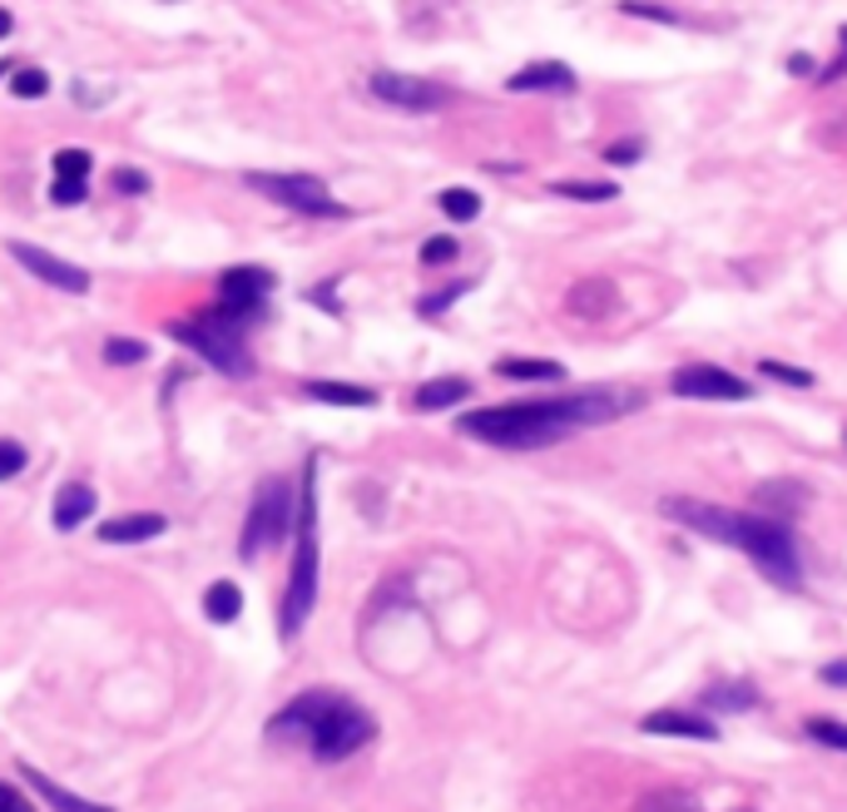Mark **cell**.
<instances>
[{
    "label": "cell",
    "instance_id": "6da1fadb",
    "mask_svg": "<svg viewBox=\"0 0 847 812\" xmlns=\"http://www.w3.org/2000/svg\"><path fill=\"white\" fill-rule=\"evenodd\" d=\"M644 397L634 387H580L565 397H540V402H506L486 406V412H466L461 432L476 441L496 446V451H545V446L580 436L590 426H605L630 416Z\"/></svg>",
    "mask_w": 847,
    "mask_h": 812
},
{
    "label": "cell",
    "instance_id": "7a4b0ae2",
    "mask_svg": "<svg viewBox=\"0 0 847 812\" xmlns=\"http://www.w3.org/2000/svg\"><path fill=\"white\" fill-rule=\"evenodd\" d=\"M660 510L670 520H680L684 530H698L704 540L744 550L764 570V580L783 585V590H798L803 585L798 540H793V530L783 520L754 516V510H724V506H708V500H694V496H664Z\"/></svg>",
    "mask_w": 847,
    "mask_h": 812
},
{
    "label": "cell",
    "instance_id": "3957f363",
    "mask_svg": "<svg viewBox=\"0 0 847 812\" xmlns=\"http://www.w3.org/2000/svg\"><path fill=\"white\" fill-rule=\"evenodd\" d=\"M313 609H317V461H303L298 520H293V575L278 605V635L298 639Z\"/></svg>",
    "mask_w": 847,
    "mask_h": 812
},
{
    "label": "cell",
    "instance_id": "277c9868",
    "mask_svg": "<svg viewBox=\"0 0 847 812\" xmlns=\"http://www.w3.org/2000/svg\"><path fill=\"white\" fill-rule=\"evenodd\" d=\"M169 337L184 342V347H194L208 367L224 372V377H233V382H248L253 372H258L248 342H243V327L228 323L218 307H204L198 317H178V323H169Z\"/></svg>",
    "mask_w": 847,
    "mask_h": 812
},
{
    "label": "cell",
    "instance_id": "5b68a950",
    "mask_svg": "<svg viewBox=\"0 0 847 812\" xmlns=\"http://www.w3.org/2000/svg\"><path fill=\"white\" fill-rule=\"evenodd\" d=\"M293 520H298V490H293L283 476H263L258 490H253L248 520H243L238 555H243V560H258L273 540L293 536Z\"/></svg>",
    "mask_w": 847,
    "mask_h": 812
},
{
    "label": "cell",
    "instance_id": "8992f818",
    "mask_svg": "<svg viewBox=\"0 0 847 812\" xmlns=\"http://www.w3.org/2000/svg\"><path fill=\"white\" fill-rule=\"evenodd\" d=\"M377 739V719L367 709H357L353 699H343L337 693L333 703H327V713L317 719L313 739H308V753L317 758V763H343V758H353L357 748H367Z\"/></svg>",
    "mask_w": 847,
    "mask_h": 812
},
{
    "label": "cell",
    "instance_id": "52a82bcc",
    "mask_svg": "<svg viewBox=\"0 0 847 812\" xmlns=\"http://www.w3.org/2000/svg\"><path fill=\"white\" fill-rule=\"evenodd\" d=\"M243 184L253 194L283 203V209L303 213V219H347V203H337L333 189L317 174H263V169H253V174H243Z\"/></svg>",
    "mask_w": 847,
    "mask_h": 812
},
{
    "label": "cell",
    "instance_id": "ba28073f",
    "mask_svg": "<svg viewBox=\"0 0 847 812\" xmlns=\"http://www.w3.org/2000/svg\"><path fill=\"white\" fill-rule=\"evenodd\" d=\"M268 293H273V273L243 263V268H228L218 277V303L214 307L228 317V323H238L243 333H248V327L268 313Z\"/></svg>",
    "mask_w": 847,
    "mask_h": 812
},
{
    "label": "cell",
    "instance_id": "9c48e42d",
    "mask_svg": "<svg viewBox=\"0 0 847 812\" xmlns=\"http://www.w3.org/2000/svg\"><path fill=\"white\" fill-rule=\"evenodd\" d=\"M367 90H373L387 110H401V114H437L441 104L451 100L447 84L421 80V74H401V70H373L367 74Z\"/></svg>",
    "mask_w": 847,
    "mask_h": 812
},
{
    "label": "cell",
    "instance_id": "30bf717a",
    "mask_svg": "<svg viewBox=\"0 0 847 812\" xmlns=\"http://www.w3.org/2000/svg\"><path fill=\"white\" fill-rule=\"evenodd\" d=\"M670 392L684 402H748L754 397V387H748L744 377L714 367V362H690V367H680L670 377Z\"/></svg>",
    "mask_w": 847,
    "mask_h": 812
},
{
    "label": "cell",
    "instance_id": "8fae6325",
    "mask_svg": "<svg viewBox=\"0 0 847 812\" xmlns=\"http://www.w3.org/2000/svg\"><path fill=\"white\" fill-rule=\"evenodd\" d=\"M333 699H337L333 689H308V693H298V699L283 703V709L268 719V739H273V743H308L313 729H317V719L327 713V703H333Z\"/></svg>",
    "mask_w": 847,
    "mask_h": 812
},
{
    "label": "cell",
    "instance_id": "7c38bea8",
    "mask_svg": "<svg viewBox=\"0 0 847 812\" xmlns=\"http://www.w3.org/2000/svg\"><path fill=\"white\" fill-rule=\"evenodd\" d=\"M10 258L20 263L30 277H40V283H50L55 293H90V273L80 268V263H65V258H55V253H45V248H35V243H10Z\"/></svg>",
    "mask_w": 847,
    "mask_h": 812
},
{
    "label": "cell",
    "instance_id": "4fadbf2b",
    "mask_svg": "<svg viewBox=\"0 0 847 812\" xmlns=\"http://www.w3.org/2000/svg\"><path fill=\"white\" fill-rule=\"evenodd\" d=\"M644 733H660V739H698V743H718L714 719L704 713H684V709H654L640 719Z\"/></svg>",
    "mask_w": 847,
    "mask_h": 812
},
{
    "label": "cell",
    "instance_id": "5bb4252c",
    "mask_svg": "<svg viewBox=\"0 0 847 812\" xmlns=\"http://www.w3.org/2000/svg\"><path fill=\"white\" fill-rule=\"evenodd\" d=\"M506 90L511 94H540V90H555V94H570V90H580V80H575V70L565 65V60H535V65H525V70H516L511 80H506Z\"/></svg>",
    "mask_w": 847,
    "mask_h": 812
},
{
    "label": "cell",
    "instance_id": "9a60e30c",
    "mask_svg": "<svg viewBox=\"0 0 847 812\" xmlns=\"http://www.w3.org/2000/svg\"><path fill=\"white\" fill-rule=\"evenodd\" d=\"M565 307L575 317H585V323H600V317H610L620 307V287L610 283V277H585V283L570 287Z\"/></svg>",
    "mask_w": 847,
    "mask_h": 812
},
{
    "label": "cell",
    "instance_id": "2e32d148",
    "mask_svg": "<svg viewBox=\"0 0 847 812\" xmlns=\"http://www.w3.org/2000/svg\"><path fill=\"white\" fill-rule=\"evenodd\" d=\"M754 500H758V510H764L768 520H798L803 516V506H808V496H803V486L798 480H764V486L754 490Z\"/></svg>",
    "mask_w": 847,
    "mask_h": 812
},
{
    "label": "cell",
    "instance_id": "e0dca14e",
    "mask_svg": "<svg viewBox=\"0 0 847 812\" xmlns=\"http://www.w3.org/2000/svg\"><path fill=\"white\" fill-rule=\"evenodd\" d=\"M164 530H169L164 516H154V510H134V516L104 520V526H100V540H104V545H140V540L164 536Z\"/></svg>",
    "mask_w": 847,
    "mask_h": 812
},
{
    "label": "cell",
    "instance_id": "ac0fdd59",
    "mask_svg": "<svg viewBox=\"0 0 847 812\" xmlns=\"http://www.w3.org/2000/svg\"><path fill=\"white\" fill-rule=\"evenodd\" d=\"M90 516H94V490L84 480H70V486L55 490V510H50L55 530H80Z\"/></svg>",
    "mask_w": 847,
    "mask_h": 812
},
{
    "label": "cell",
    "instance_id": "d6986e66",
    "mask_svg": "<svg viewBox=\"0 0 847 812\" xmlns=\"http://www.w3.org/2000/svg\"><path fill=\"white\" fill-rule=\"evenodd\" d=\"M466 397H471V382L466 377H431L411 392V406H417V412H451V406H461Z\"/></svg>",
    "mask_w": 847,
    "mask_h": 812
},
{
    "label": "cell",
    "instance_id": "ffe728a7",
    "mask_svg": "<svg viewBox=\"0 0 847 812\" xmlns=\"http://www.w3.org/2000/svg\"><path fill=\"white\" fill-rule=\"evenodd\" d=\"M25 783L35 788L40 798H45L55 812H114V808H104V803H90V798H75V793H65V788L55 783V778H45L40 768H25Z\"/></svg>",
    "mask_w": 847,
    "mask_h": 812
},
{
    "label": "cell",
    "instance_id": "44dd1931",
    "mask_svg": "<svg viewBox=\"0 0 847 812\" xmlns=\"http://www.w3.org/2000/svg\"><path fill=\"white\" fill-rule=\"evenodd\" d=\"M496 377L506 382H560L565 367L555 357H501L496 362Z\"/></svg>",
    "mask_w": 847,
    "mask_h": 812
},
{
    "label": "cell",
    "instance_id": "7402d4cb",
    "mask_svg": "<svg viewBox=\"0 0 847 812\" xmlns=\"http://www.w3.org/2000/svg\"><path fill=\"white\" fill-rule=\"evenodd\" d=\"M303 397H317L327 406H377V392L353 387V382H303Z\"/></svg>",
    "mask_w": 847,
    "mask_h": 812
},
{
    "label": "cell",
    "instance_id": "603a6c76",
    "mask_svg": "<svg viewBox=\"0 0 847 812\" xmlns=\"http://www.w3.org/2000/svg\"><path fill=\"white\" fill-rule=\"evenodd\" d=\"M704 709H718V713H748L758 709V689L754 683H714V689H704Z\"/></svg>",
    "mask_w": 847,
    "mask_h": 812
},
{
    "label": "cell",
    "instance_id": "cb8c5ba5",
    "mask_svg": "<svg viewBox=\"0 0 847 812\" xmlns=\"http://www.w3.org/2000/svg\"><path fill=\"white\" fill-rule=\"evenodd\" d=\"M204 609H208V619H214V625H233V619H238V609H243V590L233 580H214V585H208V595H204Z\"/></svg>",
    "mask_w": 847,
    "mask_h": 812
},
{
    "label": "cell",
    "instance_id": "d4e9b609",
    "mask_svg": "<svg viewBox=\"0 0 847 812\" xmlns=\"http://www.w3.org/2000/svg\"><path fill=\"white\" fill-rule=\"evenodd\" d=\"M560 199H575V203H610L620 199V184H610V179H600V184H590V179H560V184H550Z\"/></svg>",
    "mask_w": 847,
    "mask_h": 812
},
{
    "label": "cell",
    "instance_id": "484cf974",
    "mask_svg": "<svg viewBox=\"0 0 847 812\" xmlns=\"http://www.w3.org/2000/svg\"><path fill=\"white\" fill-rule=\"evenodd\" d=\"M634 812H704V808H698L694 793H680V788H654V793H644L640 803H634Z\"/></svg>",
    "mask_w": 847,
    "mask_h": 812
},
{
    "label": "cell",
    "instance_id": "4316f807",
    "mask_svg": "<svg viewBox=\"0 0 847 812\" xmlns=\"http://www.w3.org/2000/svg\"><path fill=\"white\" fill-rule=\"evenodd\" d=\"M441 213H447L451 223H471V219H481V194L476 189H441Z\"/></svg>",
    "mask_w": 847,
    "mask_h": 812
},
{
    "label": "cell",
    "instance_id": "83f0119b",
    "mask_svg": "<svg viewBox=\"0 0 847 812\" xmlns=\"http://www.w3.org/2000/svg\"><path fill=\"white\" fill-rule=\"evenodd\" d=\"M803 733H808L813 743L838 748V753H847V723H843V719H828V713H813V719H803Z\"/></svg>",
    "mask_w": 847,
    "mask_h": 812
},
{
    "label": "cell",
    "instance_id": "f1b7e54d",
    "mask_svg": "<svg viewBox=\"0 0 847 812\" xmlns=\"http://www.w3.org/2000/svg\"><path fill=\"white\" fill-rule=\"evenodd\" d=\"M10 94L16 100H40V94H50V74L40 65H16L10 70Z\"/></svg>",
    "mask_w": 847,
    "mask_h": 812
},
{
    "label": "cell",
    "instance_id": "f546056e",
    "mask_svg": "<svg viewBox=\"0 0 847 812\" xmlns=\"http://www.w3.org/2000/svg\"><path fill=\"white\" fill-rule=\"evenodd\" d=\"M50 169H55V179H90L94 169V154L90 149H55V159H50Z\"/></svg>",
    "mask_w": 847,
    "mask_h": 812
},
{
    "label": "cell",
    "instance_id": "4dcf8cb0",
    "mask_svg": "<svg viewBox=\"0 0 847 812\" xmlns=\"http://www.w3.org/2000/svg\"><path fill=\"white\" fill-rule=\"evenodd\" d=\"M144 357H150V347L134 342V337H110L104 342V362H110V367H140Z\"/></svg>",
    "mask_w": 847,
    "mask_h": 812
},
{
    "label": "cell",
    "instance_id": "1f68e13d",
    "mask_svg": "<svg viewBox=\"0 0 847 812\" xmlns=\"http://www.w3.org/2000/svg\"><path fill=\"white\" fill-rule=\"evenodd\" d=\"M758 372H764L768 382H783V387H798V392L818 382V377H813V372H803V367H788V362H773V357H764V362H758Z\"/></svg>",
    "mask_w": 847,
    "mask_h": 812
},
{
    "label": "cell",
    "instance_id": "d6a6232c",
    "mask_svg": "<svg viewBox=\"0 0 847 812\" xmlns=\"http://www.w3.org/2000/svg\"><path fill=\"white\" fill-rule=\"evenodd\" d=\"M624 16H640V20H660V26H684V16L674 6H654V0H620Z\"/></svg>",
    "mask_w": 847,
    "mask_h": 812
},
{
    "label": "cell",
    "instance_id": "836d02e7",
    "mask_svg": "<svg viewBox=\"0 0 847 812\" xmlns=\"http://www.w3.org/2000/svg\"><path fill=\"white\" fill-rule=\"evenodd\" d=\"M644 159V139L630 134V139H615V144H605V164L610 169H624V164H640Z\"/></svg>",
    "mask_w": 847,
    "mask_h": 812
},
{
    "label": "cell",
    "instance_id": "e575fe53",
    "mask_svg": "<svg viewBox=\"0 0 847 812\" xmlns=\"http://www.w3.org/2000/svg\"><path fill=\"white\" fill-rule=\"evenodd\" d=\"M457 253H461V243L447 238V233H441V238H427V243H421V263H427V268H441V263H451Z\"/></svg>",
    "mask_w": 847,
    "mask_h": 812
},
{
    "label": "cell",
    "instance_id": "d590c367",
    "mask_svg": "<svg viewBox=\"0 0 847 812\" xmlns=\"http://www.w3.org/2000/svg\"><path fill=\"white\" fill-rule=\"evenodd\" d=\"M461 293H471V283H451V287H441L437 297H421V303H417V313H421V317H441L451 303H457Z\"/></svg>",
    "mask_w": 847,
    "mask_h": 812
},
{
    "label": "cell",
    "instance_id": "8d00e7d4",
    "mask_svg": "<svg viewBox=\"0 0 847 812\" xmlns=\"http://www.w3.org/2000/svg\"><path fill=\"white\" fill-rule=\"evenodd\" d=\"M110 184H114V194H130V199L150 194V174H144V169H114Z\"/></svg>",
    "mask_w": 847,
    "mask_h": 812
},
{
    "label": "cell",
    "instance_id": "74e56055",
    "mask_svg": "<svg viewBox=\"0 0 847 812\" xmlns=\"http://www.w3.org/2000/svg\"><path fill=\"white\" fill-rule=\"evenodd\" d=\"M84 194H90V179H55V184H50V199H55L60 209L84 203Z\"/></svg>",
    "mask_w": 847,
    "mask_h": 812
},
{
    "label": "cell",
    "instance_id": "f35d334b",
    "mask_svg": "<svg viewBox=\"0 0 847 812\" xmlns=\"http://www.w3.org/2000/svg\"><path fill=\"white\" fill-rule=\"evenodd\" d=\"M20 471H25V446H20V441H0V480L20 476Z\"/></svg>",
    "mask_w": 847,
    "mask_h": 812
},
{
    "label": "cell",
    "instance_id": "ab89813d",
    "mask_svg": "<svg viewBox=\"0 0 847 812\" xmlns=\"http://www.w3.org/2000/svg\"><path fill=\"white\" fill-rule=\"evenodd\" d=\"M838 60H833V65L828 70H818V84H833V80H843V74H847V26L838 30Z\"/></svg>",
    "mask_w": 847,
    "mask_h": 812
},
{
    "label": "cell",
    "instance_id": "60d3db41",
    "mask_svg": "<svg viewBox=\"0 0 847 812\" xmlns=\"http://www.w3.org/2000/svg\"><path fill=\"white\" fill-rule=\"evenodd\" d=\"M0 812H35V808H30V798L16 783H0Z\"/></svg>",
    "mask_w": 847,
    "mask_h": 812
},
{
    "label": "cell",
    "instance_id": "b9f144b4",
    "mask_svg": "<svg viewBox=\"0 0 847 812\" xmlns=\"http://www.w3.org/2000/svg\"><path fill=\"white\" fill-rule=\"evenodd\" d=\"M70 94H75V104H84V110H100V104L110 100V94H104V90H90V84H84V80L70 84Z\"/></svg>",
    "mask_w": 847,
    "mask_h": 812
},
{
    "label": "cell",
    "instance_id": "7bdbcfd3",
    "mask_svg": "<svg viewBox=\"0 0 847 812\" xmlns=\"http://www.w3.org/2000/svg\"><path fill=\"white\" fill-rule=\"evenodd\" d=\"M823 683H833V689H847V659H833V664H823Z\"/></svg>",
    "mask_w": 847,
    "mask_h": 812
},
{
    "label": "cell",
    "instance_id": "ee69618b",
    "mask_svg": "<svg viewBox=\"0 0 847 812\" xmlns=\"http://www.w3.org/2000/svg\"><path fill=\"white\" fill-rule=\"evenodd\" d=\"M813 70H818V65H813V60L803 55V50H793V55H788V74H798V80H808Z\"/></svg>",
    "mask_w": 847,
    "mask_h": 812
},
{
    "label": "cell",
    "instance_id": "f6af8a7d",
    "mask_svg": "<svg viewBox=\"0 0 847 812\" xmlns=\"http://www.w3.org/2000/svg\"><path fill=\"white\" fill-rule=\"evenodd\" d=\"M10 30H16V16H10V10H6V6H0V40H6V35H10Z\"/></svg>",
    "mask_w": 847,
    "mask_h": 812
},
{
    "label": "cell",
    "instance_id": "bcb514c9",
    "mask_svg": "<svg viewBox=\"0 0 847 812\" xmlns=\"http://www.w3.org/2000/svg\"><path fill=\"white\" fill-rule=\"evenodd\" d=\"M6 70H16V65H0V74H6Z\"/></svg>",
    "mask_w": 847,
    "mask_h": 812
},
{
    "label": "cell",
    "instance_id": "7dc6e473",
    "mask_svg": "<svg viewBox=\"0 0 847 812\" xmlns=\"http://www.w3.org/2000/svg\"><path fill=\"white\" fill-rule=\"evenodd\" d=\"M843 446H847V426H843Z\"/></svg>",
    "mask_w": 847,
    "mask_h": 812
}]
</instances>
